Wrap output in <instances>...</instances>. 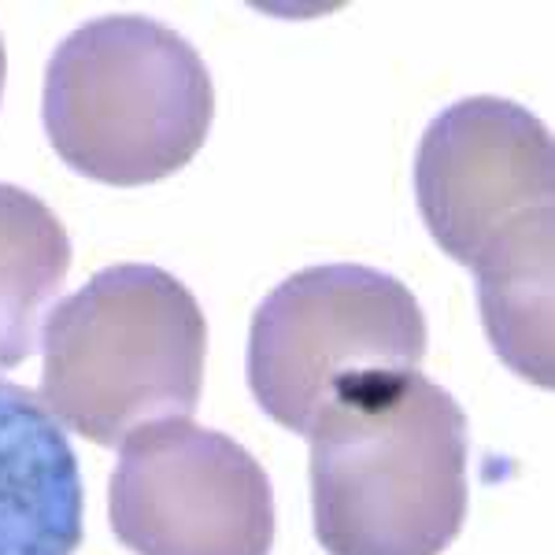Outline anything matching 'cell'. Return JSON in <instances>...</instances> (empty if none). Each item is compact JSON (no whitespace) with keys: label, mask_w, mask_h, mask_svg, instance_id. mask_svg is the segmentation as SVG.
<instances>
[{"label":"cell","mask_w":555,"mask_h":555,"mask_svg":"<svg viewBox=\"0 0 555 555\" xmlns=\"http://www.w3.org/2000/svg\"><path fill=\"white\" fill-rule=\"evenodd\" d=\"M208 319L171 271H96L44 315L41 404L78 437L115 449L133 429L201 404Z\"/></svg>","instance_id":"obj_3"},{"label":"cell","mask_w":555,"mask_h":555,"mask_svg":"<svg viewBox=\"0 0 555 555\" xmlns=\"http://www.w3.org/2000/svg\"><path fill=\"white\" fill-rule=\"evenodd\" d=\"M4 70H8V60H4V41H0V96H4Z\"/></svg>","instance_id":"obj_9"},{"label":"cell","mask_w":555,"mask_h":555,"mask_svg":"<svg viewBox=\"0 0 555 555\" xmlns=\"http://www.w3.org/2000/svg\"><path fill=\"white\" fill-rule=\"evenodd\" d=\"M426 315L400 278L363 263L308 267L256 308L248 389L263 415L308 437L334 389L371 371H418Z\"/></svg>","instance_id":"obj_5"},{"label":"cell","mask_w":555,"mask_h":555,"mask_svg":"<svg viewBox=\"0 0 555 555\" xmlns=\"http://www.w3.org/2000/svg\"><path fill=\"white\" fill-rule=\"evenodd\" d=\"M78 455L30 389L0 378V555L82 548Z\"/></svg>","instance_id":"obj_7"},{"label":"cell","mask_w":555,"mask_h":555,"mask_svg":"<svg viewBox=\"0 0 555 555\" xmlns=\"http://www.w3.org/2000/svg\"><path fill=\"white\" fill-rule=\"evenodd\" d=\"M311 515L326 555H444L467 522V415L418 371L334 389L311 426Z\"/></svg>","instance_id":"obj_2"},{"label":"cell","mask_w":555,"mask_h":555,"mask_svg":"<svg viewBox=\"0 0 555 555\" xmlns=\"http://www.w3.org/2000/svg\"><path fill=\"white\" fill-rule=\"evenodd\" d=\"M70 271V237L56 211L23 185L0 182V371L38 352V330Z\"/></svg>","instance_id":"obj_8"},{"label":"cell","mask_w":555,"mask_h":555,"mask_svg":"<svg viewBox=\"0 0 555 555\" xmlns=\"http://www.w3.org/2000/svg\"><path fill=\"white\" fill-rule=\"evenodd\" d=\"M41 119L70 171L104 185H149L204 149L215 86L201 52L171 26L104 15L52 52Z\"/></svg>","instance_id":"obj_4"},{"label":"cell","mask_w":555,"mask_h":555,"mask_svg":"<svg viewBox=\"0 0 555 555\" xmlns=\"http://www.w3.org/2000/svg\"><path fill=\"white\" fill-rule=\"evenodd\" d=\"M415 201L429 237L478 278L481 326L518 378L552 389L555 145L530 107L467 96L426 127Z\"/></svg>","instance_id":"obj_1"},{"label":"cell","mask_w":555,"mask_h":555,"mask_svg":"<svg viewBox=\"0 0 555 555\" xmlns=\"http://www.w3.org/2000/svg\"><path fill=\"white\" fill-rule=\"evenodd\" d=\"M112 530L133 555H271L274 489L256 455L193 418L122 441L107 486Z\"/></svg>","instance_id":"obj_6"}]
</instances>
